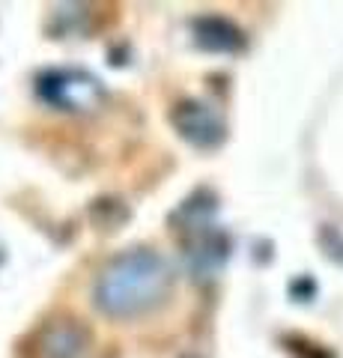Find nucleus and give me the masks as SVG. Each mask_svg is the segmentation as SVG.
I'll list each match as a JSON object with an SVG mask.
<instances>
[{"label": "nucleus", "mask_w": 343, "mask_h": 358, "mask_svg": "<svg viewBox=\"0 0 343 358\" xmlns=\"http://www.w3.org/2000/svg\"><path fill=\"white\" fill-rule=\"evenodd\" d=\"M173 122L194 147H218L224 141V120L206 102H185L173 110Z\"/></svg>", "instance_id": "nucleus-3"}, {"label": "nucleus", "mask_w": 343, "mask_h": 358, "mask_svg": "<svg viewBox=\"0 0 343 358\" xmlns=\"http://www.w3.org/2000/svg\"><path fill=\"white\" fill-rule=\"evenodd\" d=\"M170 293V268L156 251L131 248L105 266L96 281V305L108 317L131 320L159 308Z\"/></svg>", "instance_id": "nucleus-1"}, {"label": "nucleus", "mask_w": 343, "mask_h": 358, "mask_svg": "<svg viewBox=\"0 0 343 358\" xmlns=\"http://www.w3.org/2000/svg\"><path fill=\"white\" fill-rule=\"evenodd\" d=\"M197 30V42L209 51H239L242 48V33L224 18H200L194 24Z\"/></svg>", "instance_id": "nucleus-4"}, {"label": "nucleus", "mask_w": 343, "mask_h": 358, "mask_svg": "<svg viewBox=\"0 0 343 358\" xmlns=\"http://www.w3.org/2000/svg\"><path fill=\"white\" fill-rule=\"evenodd\" d=\"M39 96L60 110H93L105 90L93 75L78 69H57L39 78Z\"/></svg>", "instance_id": "nucleus-2"}, {"label": "nucleus", "mask_w": 343, "mask_h": 358, "mask_svg": "<svg viewBox=\"0 0 343 358\" xmlns=\"http://www.w3.org/2000/svg\"><path fill=\"white\" fill-rule=\"evenodd\" d=\"M87 350V334L75 326H54L45 334V352L51 358H78Z\"/></svg>", "instance_id": "nucleus-5"}]
</instances>
